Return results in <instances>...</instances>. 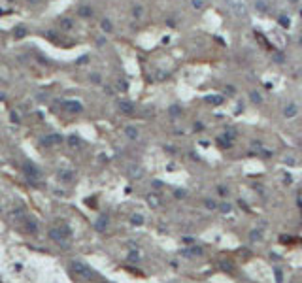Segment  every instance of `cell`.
I'll return each instance as SVG.
<instances>
[{"mask_svg":"<svg viewBox=\"0 0 302 283\" xmlns=\"http://www.w3.org/2000/svg\"><path fill=\"white\" fill-rule=\"evenodd\" d=\"M62 27H64V29H70V27H72V21L68 23V19H64V21H62Z\"/></svg>","mask_w":302,"mask_h":283,"instance_id":"5bb4252c","label":"cell"},{"mask_svg":"<svg viewBox=\"0 0 302 283\" xmlns=\"http://www.w3.org/2000/svg\"><path fill=\"white\" fill-rule=\"evenodd\" d=\"M70 270L76 274V276H81V277H85V276H91V270L83 264V263H79V261H74V263H70Z\"/></svg>","mask_w":302,"mask_h":283,"instance_id":"6da1fadb","label":"cell"},{"mask_svg":"<svg viewBox=\"0 0 302 283\" xmlns=\"http://www.w3.org/2000/svg\"><path fill=\"white\" fill-rule=\"evenodd\" d=\"M119 110H121L123 113H130V111L134 110V106H132L130 102H119Z\"/></svg>","mask_w":302,"mask_h":283,"instance_id":"7a4b0ae2","label":"cell"},{"mask_svg":"<svg viewBox=\"0 0 302 283\" xmlns=\"http://www.w3.org/2000/svg\"><path fill=\"white\" fill-rule=\"evenodd\" d=\"M193 4H195V8H202V0H193Z\"/></svg>","mask_w":302,"mask_h":283,"instance_id":"e0dca14e","label":"cell"},{"mask_svg":"<svg viewBox=\"0 0 302 283\" xmlns=\"http://www.w3.org/2000/svg\"><path fill=\"white\" fill-rule=\"evenodd\" d=\"M206 206L210 208V209H215V208H217V204H215L214 200H206Z\"/></svg>","mask_w":302,"mask_h":283,"instance_id":"7c38bea8","label":"cell"},{"mask_svg":"<svg viewBox=\"0 0 302 283\" xmlns=\"http://www.w3.org/2000/svg\"><path fill=\"white\" fill-rule=\"evenodd\" d=\"M147 200H149V206H151V208H157V206H159V198H157L155 195H149Z\"/></svg>","mask_w":302,"mask_h":283,"instance_id":"8992f818","label":"cell"},{"mask_svg":"<svg viewBox=\"0 0 302 283\" xmlns=\"http://www.w3.org/2000/svg\"><path fill=\"white\" fill-rule=\"evenodd\" d=\"M127 136H128V138H132V140H136V138H138L136 128H134V127H128V128H127Z\"/></svg>","mask_w":302,"mask_h":283,"instance_id":"5b68a950","label":"cell"},{"mask_svg":"<svg viewBox=\"0 0 302 283\" xmlns=\"http://www.w3.org/2000/svg\"><path fill=\"white\" fill-rule=\"evenodd\" d=\"M68 110H70L72 113H79V111H81V104H78V102H70V104H68Z\"/></svg>","mask_w":302,"mask_h":283,"instance_id":"3957f363","label":"cell"},{"mask_svg":"<svg viewBox=\"0 0 302 283\" xmlns=\"http://www.w3.org/2000/svg\"><path fill=\"white\" fill-rule=\"evenodd\" d=\"M251 238H253V240H259V238H261V234H259V230H253V234H251Z\"/></svg>","mask_w":302,"mask_h":283,"instance_id":"4fadbf2b","label":"cell"},{"mask_svg":"<svg viewBox=\"0 0 302 283\" xmlns=\"http://www.w3.org/2000/svg\"><path fill=\"white\" fill-rule=\"evenodd\" d=\"M79 13H81V15H87V17H89V15H91L92 11H91V8H81V10H79Z\"/></svg>","mask_w":302,"mask_h":283,"instance_id":"8fae6325","label":"cell"},{"mask_svg":"<svg viewBox=\"0 0 302 283\" xmlns=\"http://www.w3.org/2000/svg\"><path fill=\"white\" fill-rule=\"evenodd\" d=\"M102 29H104L106 32L111 30V23H110V19H104V21H102Z\"/></svg>","mask_w":302,"mask_h":283,"instance_id":"30bf717a","label":"cell"},{"mask_svg":"<svg viewBox=\"0 0 302 283\" xmlns=\"http://www.w3.org/2000/svg\"><path fill=\"white\" fill-rule=\"evenodd\" d=\"M25 227H27V230H29L30 234H36V230H38V227H36V223H34V221H27V223H25Z\"/></svg>","mask_w":302,"mask_h":283,"instance_id":"277c9868","label":"cell"},{"mask_svg":"<svg viewBox=\"0 0 302 283\" xmlns=\"http://www.w3.org/2000/svg\"><path fill=\"white\" fill-rule=\"evenodd\" d=\"M106 227H108V221H106L104 217L97 221V228H98V230H106Z\"/></svg>","mask_w":302,"mask_h":283,"instance_id":"52a82bcc","label":"cell"},{"mask_svg":"<svg viewBox=\"0 0 302 283\" xmlns=\"http://www.w3.org/2000/svg\"><path fill=\"white\" fill-rule=\"evenodd\" d=\"M221 209L223 211H230V204H221Z\"/></svg>","mask_w":302,"mask_h":283,"instance_id":"2e32d148","label":"cell"},{"mask_svg":"<svg viewBox=\"0 0 302 283\" xmlns=\"http://www.w3.org/2000/svg\"><path fill=\"white\" fill-rule=\"evenodd\" d=\"M134 15H136V17H140V15H142V8H140V6L134 8Z\"/></svg>","mask_w":302,"mask_h":283,"instance_id":"9a60e30c","label":"cell"},{"mask_svg":"<svg viewBox=\"0 0 302 283\" xmlns=\"http://www.w3.org/2000/svg\"><path fill=\"white\" fill-rule=\"evenodd\" d=\"M295 113H296V108H295V106H289V108H285V115H287V117H293Z\"/></svg>","mask_w":302,"mask_h":283,"instance_id":"9c48e42d","label":"cell"},{"mask_svg":"<svg viewBox=\"0 0 302 283\" xmlns=\"http://www.w3.org/2000/svg\"><path fill=\"white\" fill-rule=\"evenodd\" d=\"M130 221H132L134 225H142V223H144V219H142V215H138V213H134V215L130 217Z\"/></svg>","mask_w":302,"mask_h":283,"instance_id":"ba28073f","label":"cell"}]
</instances>
